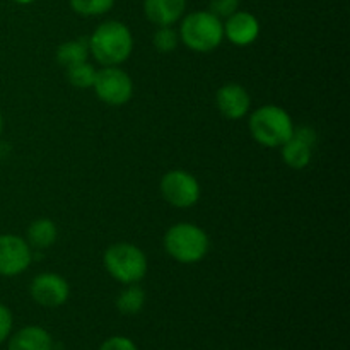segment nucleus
Here are the masks:
<instances>
[{"mask_svg": "<svg viewBox=\"0 0 350 350\" xmlns=\"http://www.w3.org/2000/svg\"><path fill=\"white\" fill-rule=\"evenodd\" d=\"M99 350H137V345L130 338L116 335V337H109L108 340L103 342Z\"/></svg>", "mask_w": 350, "mask_h": 350, "instance_id": "23", "label": "nucleus"}, {"mask_svg": "<svg viewBox=\"0 0 350 350\" xmlns=\"http://www.w3.org/2000/svg\"><path fill=\"white\" fill-rule=\"evenodd\" d=\"M115 0H70V7L75 14L84 17H96L109 12Z\"/></svg>", "mask_w": 350, "mask_h": 350, "instance_id": "19", "label": "nucleus"}, {"mask_svg": "<svg viewBox=\"0 0 350 350\" xmlns=\"http://www.w3.org/2000/svg\"><path fill=\"white\" fill-rule=\"evenodd\" d=\"M31 297L43 308H58L67 303L70 287L58 273H40L29 286Z\"/></svg>", "mask_w": 350, "mask_h": 350, "instance_id": "10", "label": "nucleus"}, {"mask_svg": "<svg viewBox=\"0 0 350 350\" xmlns=\"http://www.w3.org/2000/svg\"><path fill=\"white\" fill-rule=\"evenodd\" d=\"M180 40L187 48L197 53H211L224 40L222 19L208 10L190 12L181 19Z\"/></svg>", "mask_w": 350, "mask_h": 350, "instance_id": "3", "label": "nucleus"}, {"mask_svg": "<svg viewBox=\"0 0 350 350\" xmlns=\"http://www.w3.org/2000/svg\"><path fill=\"white\" fill-rule=\"evenodd\" d=\"M317 146V132L311 126H297L293 137L280 146L282 161L293 170H304L311 163L313 149Z\"/></svg>", "mask_w": 350, "mask_h": 350, "instance_id": "9", "label": "nucleus"}, {"mask_svg": "<svg viewBox=\"0 0 350 350\" xmlns=\"http://www.w3.org/2000/svg\"><path fill=\"white\" fill-rule=\"evenodd\" d=\"M2 130H3V118H2V113H0V135H2Z\"/></svg>", "mask_w": 350, "mask_h": 350, "instance_id": "25", "label": "nucleus"}, {"mask_svg": "<svg viewBox=\"0 0 350 350\" xmlns=\"http://www.w3.org/2000/svg\"><path fill=\"white\" fill-rule=\"evenodd\" d=\"M211 243L200 226L191 222H178L171 226L164 234V250L176 262L191 265L207 256Z\"/></svg>", "mask_w": 350, "mask_h": 350, "instance_id": "2", "label": "nucleus"}, {"mask_svg": "<svg viewBox=\"0 0 350 350\" xmlns=\"http://www.w3.org/2000/svg\"><path fill=\"white\" fill-rule=\"evenodd\" d=\"M89 55L103 67H118L126 62L133 50V36L129 26L120 21L99 24L88 40Z\"/></svg>", "mask_w": 350, "mask_h": 350, "instance_id": "1", "label": "nucleus"}, {"mask_svg": "<svg viewBox=\"0 0 350 350\" xmlns=\"http://www.w3.org/2000/svg\"><path fill=\"white\" fill-rule=\"evenodd\" d=\"M236 10H239V0H208V12L219 19H228Z\"/></svg>", "mask_w": 350, "mask_h": 350, "instance_id": "21", "label": "nucleus"}, {"mask_svg": "<svg viewBox=\"0 0 350 350\" xmlns=\"http://www.w3.org/2000/svg\"><path fill=\"white\" fill-rule=\"evenodd\" d=\"M250 133L263 147H280L293 137L294 123L289 113L275 105L260 106L250 116Z\"/></svg>", "mask_w": 350, "mask_h": 350, "instance_id": "4", "label": "nucleus"}, {"mask_svg": "<svg viewBox=\"0 0 350 350\" xmlns=\"http://www.w3.org/2000/svg\"><path fill=\"white\" fill-rule=\"evenodd\" d=\"M53 349V338L44 328L29 325L21 328L19 332L10 337L7 350H51Z\"/></svg>", "mask_w": 350, "mask_h": 350, "instance_id": "14", "label": "nucleus"}, {"mask_svg": "<svg viewBox=\"0 0 350 350\" xmlns=\"http://www.w3.org/2000/svg\"><path fill=\"white\" fill-rule=\"evenodd\" d=\"M224 26V38L236 46H250L260 36V23L252 12L236 10L232 16L222 23Z\"/></svg>", "mask_w": 350, "mask_h": 350, "instance_id": "12", "label": "nucleus"}, {"mask_svg": "<svg viewBox=\"0 0 350 350\" xmlns=\"http://www.w3.org/2000/svg\"><path fill=\"white\" fill-rule=\"evenodd\" d=\"M146 304V293L137 284H130L116 297V308L122 314H137Z\"/></svg>", "mask_w": 350, "mask_h": 350, "instance_id": "17", "label": "nucleus"}, {"mask_svg": "<svg viewBox=\"0 0 350 350\" xmlns=\"http://www.w3.org/2000/svg\"><path fill=\"white\" fill-rule=\"evenodd\" d=\"M105 269L120 284H139L147 273V256L132 243H113L103 256Z\"/></svg>", "mask_w": 350, "mask_h": 350, "instance_id": "5", "label": "nucleus"}, {"mask_svg": "<svg viewBox=\"0 0 350 350\" xmlns=\"http://www.w3.org/2000/svg\"><path fill=\"white\" fill-rule=\"evenodd\" d=\"M89 58V43L88 40H72L65 41L57 48V62L64 68L72 67V65L88 62Z\"/></svg>", "mask_w": 350, "mask_h": 350, "instance_id": "16", "label": "nucleus"}, {"mask_svg": "<svg viewBox=\"0 0 350 350\" xmlns=\"http://www.w3.org/2000/svg\"><path fill=\"white\" fill-rule=\"evenodd\" d=\"M187 10V0H144V14L157 27L173 26Z\"/></svg>", "mask_w": 350, "mask_h": 350, "instance_id": "13", "label": "nucleus"}, {"mask_svg": "<svg viewBox=\"0 0 350 350\" xmlns=\"http://www.w3.org/2000/svg\"><path fill=\"white\" fill-rule=\"evenodd\" d=\"M33 253L26 239L16 234H0V275L16 277L26 272Z\"/></svg>", "mask_w": 350, "mask_h": 350, "instance_id": "8", "label": "nucleus"}, {"mask_svg": "<svg viewBox=\"0 0 350 350\" xmlns=\"http://www.w3.org/2000/svg\"><path fill=\"white\" fill-rule=\"evenodd\" d=\"M96 77V68L92 67L89 62H82V64L72 65L67 68V79L74 88L77 89H88L92 88Z\"/></svg>", "mask_w": 350, "mask_h": 350, "instance_id": "18", "label": "nucleus"}, {"mask_svg": "<svg viewBox=\"0 0 350 350\" xmlns=\"http://www.w3.org/2000/svg\"><path fill=\"white\" fill-rule=\"evenodd\" d=\"M161 193L164 200L176 208H190L200 200V183L185 170H171L161 178Z\"/></svg>", "mask_w": 350, "mask_h": 350, "instance_id": "7", "label": "nucleus"}, {"mask_svg": "<svg viewBox=\"0 0 350 350\" xmlns=\"http://www.w3.org/2000/svg\"><path fill=\"white\" fill-rule=\"evenodd\" d=\"M14 3H19V5H29V3L36 2V0H10Z\"/></svg>", "mask_w": 350, "mask_h": 350, "instance_id": "24", "label": "nucleus"}, {"mask_svg": "<svg viewBox=\"0 0 350 350\" xmlns=\"http://www.w3.org/2000/svg\"><path fill=\"white\" fill-rule=\"evenodd\" d=\"M152 43L159 53H171L173 50H176L178 43H180V36L173 29V26H161L154 33Z\"/></svg>", "mask_w": 350, "mask_h": 350, "instance_id": "20", "label": "nucleus"}, {"mask_svg": "<svg viewBox=\"0 0 350 350\" xmlns=\"http://www.w3.org/2000/svg\"><path fill=\"white\" fill-rule=\"evenodd\" d=\"M57 226L50 219H36L27 228V243L31 248L46 250L57 241Z\"/></svg>", "mask_w": 350, "mask_h": 350, "instance_id": "15", "label": "nucleus"}, {"mask_svg": "<svg viewBox=\"0 0 350 350\" xmlns=\"http://www.w3.org/2000/svg\"><path fill=\"white\" fill-rule=\"evenodd\" d=\"M215 105L228 120H241L252 106V98L241 84H224L215 92Z\"/></svg>", "mask_w": 350, "mask_h": 350, "instance_id": "11", "label": "nucleus"}, {"mask_svg": "<svg viewBox=\"0 0 350 350\" xmlns=\"http://www.w3.org/2000/svg\"><path fill=\"white\" fill-rule=\"evenodd\" d=\"M12 313H10L5 304L0 303V344H3L9 338L10 332H12Z\"/></svg>", "mask_w": 350, "mask_h": 350, "instance_id": "22", "label": "nucleus"}, {"mask_svg": "<svg viewBox=\"0 0 350 350\" xmlns=\"http://www.w3.org/2000/svg\"><path fill=\"white\" fill-rule=\"evenodd\" d=\"M92 88L96 96L109 106L126 105L133 96L132 79L120 67H103L96 70Z\"/></svg>", "mask_w": 350, "mask_h": 350, "instance_id": "6", "label": "nucleus"}]
</instances>
